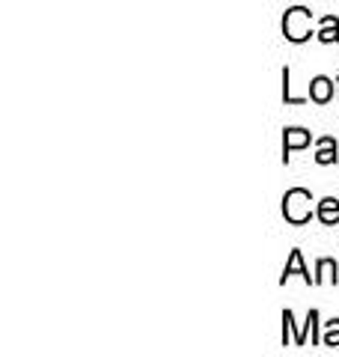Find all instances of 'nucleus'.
Wrapping results in <instances>:
<instances>
[{"instance_id":"nucleus-4","label":"nucleus","mask_w":339,"mask_h":357,"mask_svg":"<svg viewBox=\"0 0 339 357\" xmlns=\"http://www.w3.org/2000/svg\"><path fill=\"white\" fill-rule=\"evenodd\" d=\"M295 274H301V277H303V280H307L310 286H315V277H310V271H307V268H303V256H301V250H292V256H289L286 268H282L280 283H286L289 277H295Z\"/></svg>"},{"instance_id":"nucleus-2","label":"nucleus","mask_w":339,"mask_h":357,"mask_svg":"<svg viewBox=\"0 0 339 357\" xmlns=\"http://www.w3.org/2000/svg\"><path fill=\"white\" fill-rule=\"evenodd\" d=\"M312 13L303 6H292L286 18H282V36H286L289 42H307L310 36H315L312 33Z\"/></svg>"},{"instance_id":"nucleus-7","label":"nucleus","mask_w":339,"mask_h":357,"mask_svg":"<svg viewBox=\"0 0 339 357\" xmlns=\"http://www.w3.org/2000/svg\"><path fill=\"white\" fill-rule=\"evenodd\" d=\"M315 143H319V152H315V161H319L322 167H327V164H336V161H339V149H336V140H333V137H319Z\"/></svg>"},{"instance_id":"nucleus-9","label":"nucleus","mask_w":339,"mask_h":357,"mask_svg":"<svg viewBox=\"0 0 339 357\" xmlns=\"http://www.w3.org/2000/svg\"><path fill=\"white\" fill-rule=\"evenodd\" d=\"M336 262L333 259H319V265H315V286L319 283H324V280H331V283H336L339 277H336Z\"/></svg>"},{"instance_id":"nucleus-5","label":"nucleus","mask_w":339,"mask_h":357,"mask_svg":"<svg viewBox=\"0 0 339 357\" xmlns=\"http://www.w3.org/2000/svg\"><path fill=\"white\" fill-rule=\"evenodd\" d=\"M310 98L315 105H327L333 98V81L331 77H324V75H319V77H312L310 81Z\"/></svg>"},{"instance_id":"nucleus-6","label":"nucleus","mask_w":339,"mask_h":357,"mask_svg":"<svg viewBox=\"0 0 339 357\" xmlns=\"http://www.w3.org/2000/svg\"><path fill=\"white\" fill-rule=\"evenodd\" d=\"M315 218H319V220L324 223V227H336V223H339V199H333V197L319 199Z\"/></svg>"},{"instance_id":"nucleus-8","label":"nucleus","mask_w":339,"mask_h":357,"mask_svg":"<svg viewBox=\"0 0 339 357\" xmlns=\"http://www.w3.org/2000/svg\"><path fill=\"white\" fill-rule=\"evenodd\" d=\"M319 42H339V18L336 15H324L322 18V30L315 33Z\"/></svg>"},{"instance_id":"nucleus-12","label":"nucleus","mask_w":339,"mask_h":357,"mask_svg":"<svg viewBox=\"0 0 339 357\" xmlns=\"http://www.w3.org/2000/svg\"><path fill=\"white\" fill-rule=\"evenodd\" d=\"M336 89H339V75H336Z\"/></svg>"},{"instance_id":"nucleus-3","label":"nucleus","mask_w":339,"mask_h":357,"mask_svg":"<svg viewBox=\"0 0 339 357\" xmlns=\"http://www.w3.org/2000/svg\"><path fill=\"white\" fill-rule=\"evenodd\" d=\"M312 134L303 131V128H286V134H282V164H289V155L295 149H303L310 146Z\"/></svg>"},{"instance_id":"nucleus-1","label":"nucleus","mask_w":339,"mask_h":357,"mask_svg":"<svg viewBox=\"0 0 339 357\" xmlns=\"http://www.w3.org/2000/svg\"><path fill=\"white\" fill-rule=\"evenodd\" d=\"M310 203H312V194L307 188H292V191H286V197H282V218L289 223H295V227H301V223H307L312 218Z\"/></svg>"},{"instance_id":"nucleus-10","label":"nucleus","mask_w":339,"mask_h":357,"mask_svg":"<svg viewBox=\"0 0 339 357\" xmlns=\"http://www.w3.org/2000/svg\"><path fill=\"white\" fill-rule=\"evenodd\" d=\"M289 66H286V69H282V102H286V105H303V102H307V98H301V96H292V84H289Z\"/></svg>"},{"instance_id":"nucleus-11","label":"nucleus","mask_w":339,"mask_h":357,"mask_svg":"<svg viewBox=\"0 0 339 357\" xmlns=\"http://www.w3.org/2000/svg\"><path fill=\"white\" fill-rule=\"evenodd\" d=\"M322 345H331V349H336L339 345V319H331L324 328V337H322Z\"/></svg>"}]
</instances>
